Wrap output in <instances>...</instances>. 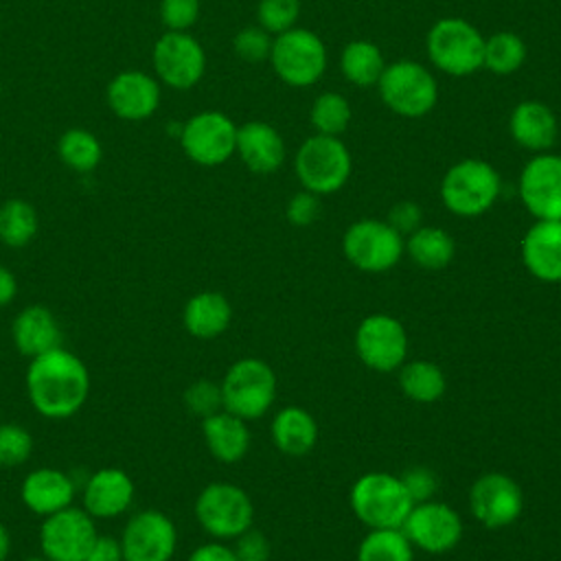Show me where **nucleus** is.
Returning a JSON list of instances; mask_svg holds the SVG:
<instances>
[{
	"instance_id": "obj_5",
	"label": "nucleus",
	"mask_w": 561,
	"mask_h": 561,
	"mask_svg": "<svg viewBox=\"0 0 561 561\" xmlns=\"http://www.w3.org/2000/svg\"><path fill=\"white\" fill-rule=\"evenodd\" d=\"M294 171L305 191L333 195L348 182L353 158L340 136L313 134L296 149Z\"/></svg>"
},
{
	"instance_id": "obj_41",
	"label": "nucleus",
	"mask_w": 561,
	"mask_h": 561,
	"mask_svg": "<svg viewBox=\"0 0 561 561\" xmlns=\"http://www.w3.org/2000/svg\"><path fill=\"white\" fill-rule=\"evenodd\" d=\"M199 18V0H160V20L169 31H188Z\"/></svg>"
},
{
	"instance_id": "obj_45",
	"label": "nucleus",
	"mask_w": 561,
	"mask_h": 561,
	"mask_svg": "<svg viewBox=\"0 0 561 561\" xmlns=\"http://www.w3.org/2000/svg\"><path fill=\"white\" fill-rule=\"evenodd\" d=\"M386 221L405 239L408 234H412L416 228L423 226V210L416 202L412 199H401L397 204L390 206Z\"/></svg>"
},
{
	"instance_id": "obj_20",
	"label": "nucleus",
	"mask_w": 561,
	"mask_h": 561,
	"mask_svg": "<svg viewBox=\"0 0 561 561\" xmlns=\"http://www.w3.org/2000/svg\"><path fill=\"white\" fill-rule=\"evenodd\" d=\"M522 263L541 283H561V219H535L522 237Z\"/></svg>"
},
{
	"instance_id": "obj_15",
	"label": "nucleus",
	"mask_w": 561,
	"mask_h": 561,
	"mask_svg": "<svg viewBox=\"0 0 561 561\" xmlns=\"http://www.w3.org/2000/svg\"><path fill=\"white\" fill-rule=\"evenodd\" d=\"M118 541L125 561H171L178 548V528L167 513L142 508L127 517Z\"/></svg>"
},
{
	"instance_id": "obj_34",
	"label": "nucleus",
	"mask_w": 561,
	"mask_h": 561,
	"mask_svg": "<svg viewBox=\"0 0 561 561\" xmlns=\"http://www.w3.org/2000/svg\"><path fill=\"white\" fill-rule=\"evenodd\" d=\"M39 228L37 210L26 199H7L0 206V243L7 248L28 245Z\"/></svg>"
},
{
	"instance_id": "obj_49",
	"label": "nucleus",
	"mask_w": 561,
	"mask_h": 561,
	"mask_svg": "<svg viewBox=\"0 0 561 561\" xmlns=\"http://www.w3.org/2000/svg\"><path fill=\"white\" fill-rule=\"evenodd\" d=\"M11 554V533L9 528L0 522V561H7Z\"/></svg>"
},
{
	"instance_id": "obj_25",
	"label": "nucleus",
	"mask_w": 561,
	"mask_h": 561,
	"mask_svg": "<svg viewBox=\"0 0 561 561\" xmlns=\"http://www.w3.org/2000/svg\"><path fill=\"white\" fill-rule=\"evenodd\" d=\"M11 340L18 353L33 359L64 346V331L57 316L46 305H26L11 322Z\"/></svg>"
},
{
	"instance_id": "obj_22",
	"label": "nucleus",
	"mask_w": 561,
	"mask_h": 561,
	"mask_svg": "<svg viewBox=\"0 0 561 561\" xmlns=\"http://www.w3.org/2000/svg\"><path fill=\"white\" fill-rule=\"evenodd\" d=\"M508 134L517 147L533 153H543L554 147L561 129L550 105L537 99H526L511 110Z\"/></svg>"
},
{
	"instance_id": "obj_17",
	"label": "nucleus",
	"mask_w": 561,
	"mask_h": 561,
	"mask_svg": "<svg viewBox=\"0 0 561 561\" xmlns=\"http://www.w3.org/2000/svg\"><path fill=\"white\" fill-rule=\"evenodd\" d=\"M151 61L160 81L175 90L193 88L206 70V53L186 31H167L160 35Z\"/></svg>"
},
{
	"instance_id": "obj_42",
	"label": "nucleus",
	"mask_w": 561,
	"mask_h": 561,
	"mask_svg": "<svg viewBox=\"0 0 561 561\" xmlns=\"http://www.w3.org/2000/svg\"><path fill=\"white\" fill-rule=\"evenodd\" d=\"M399 478H401V482H403V486H405V491H408V495L412 497L414 504L432 500L438 491V478L425 465H414V467L405 469Z\"/></svg>"
},
{
	"instance_id": "obj_18",
	"label": "nucleus",
	"mask_w": 561,
	"mask_h": 561,
	"mask_svg": "<svg viewBox=\"0 0 561 561\" xmlns=\"http://www.w3.org/2000/svg\"><path fill=\"white\" fill-rule=\"evenodd\" d=\"M517 193L535 219H561V153H535L522 167Z\"/></svg>"
},
{
	"instance_id": "obj_35",
	"label": "nucleus",
	"mask_w": 561,
	"mask_h": 561,
	"mask_svg": "<svg viewBox=\"0 0 561 561\" xmlns=\"http://www.w3.org/2000/svg\"><path fill=\"white\" fill-rule=\"evenodd\" d=\"M57 153L66 167L79 173H88L96 169L101 162L103 149L99 138L88 129H68L61 134L57 142Z\"/></svg>"
},
{
	"instance_id": "obj_51",
	"label": "nucleus",
	"mask_w": 561,
	"mask_h": 561,
	"mask_svg": "<svg viewBox=\"0 0 561 561\" xmlns=\"http://www.w3.org/2000/svg\"><path fill=\"white\" fill-rule=\"evenodd\" d=\"M0 94H2V83H0Z\"/></svg>"
},
{
	"instance_id": "obj_27",
	"label": "nucleus",
	"mask_w": 561,
	"mask_h": 561,
	"mask_svg": "<svg viewBox=\"0 0 561 561\" xmlns=\"http://www.w3.org/2000/svg\"><path fill=\"white\" fill-rule=\"evenodd\" d=\"M232 322L230 300L215 289H204L193 294L182 309V324L188 335L197 340H215Z\"/></svg>"
},
{
	"instance_id": "obj_7",
	"label": "nucleus",
	"mask_w": 561,
	"mask_h": 561,
	"mask_svg": "<svg viewBox=\"0 0 561 561\" xmlns=\"http://www.w3.org/2000/svg\"><path fill=\"white\" fill-rule=\"evenodd\" d=\"M224 410L243 421L261 419L276 399V373L261 357H241L228 366L221 381Z\"/></svg>"
},
{
	"instance_id": "obj_24",
	"label": "nucleus",
	"mask_w": 561,
	"mask_h": 561,
	"mask_svg": "<svg viewBox=\"0 0 561 561\" xmlns=\"http://www.w3.org/2000/svg\"><path fill=\"white\" fill-rule=\"evenodd\" d=\"M110 110L125 121H145L160 105V85L140 70L118 72L107 85Z\"/></svg>"
},
{
	"instance_id": "obj_13",
	"label": "nucleus",
	"mask_w": 561,
	"mask_h": 561,
	"mask_svg": "<svg viewBox=\"0 0 561 561\" xmlns=\"http://www.w3.org/2000/svg\"><path fill=\"white\" fill-rule=\"evenodd\" d=\"M96 535V519L83 506L70 504L42 517L39 550L50 561H83Z\"/></svg>"
},
{
	"instance_id": "obj_4",
	"label": "nucleus",
	"mask_w": 561,
	"mask_h": 561,
	"mask_svg": "<svg viewBox=\"0 0 561 561\" xmlns=\"http://www.w3.org/2000/svg\"><path fill=\"white\" fill-rule=\"evenodd\" d=\"M430 64L449 77H469L482 68L484 37L465 18H440L425 35Z\"/></svg>"
},
{
	"instance_id": "obj_36",
	"label": "nucleus",
	"mask_w": 561,
	"mask_h": 561,
	"mask_svg": "<svg viewBox=\"0 0 561 561\" xmlns=\"http://www.w3.org/2000/svg\"><path fill=\"white\" fill-rule=\"evenodd\" d=\"M351 105L340 92H320L309 110V121L316 134L340 136L351 123Z\"/></svg>"
},
{
	"instance_id": "obj_40",
	"label": "nucleus",
	"mask_w": 561,
	"mask_h": 561,
	"mask_svg": "<svg viewBox=\"0 0 561 561\" xmlns=\"http://www.w3.org/2000/svg\"><path fill=\"white\" fill-rule=\"evenodd\" d=\"M272 39H274V35H270L263 26H245L234 35L232 46L241 59L256 64V61H263L270 57Z\"/></svg>"
},
{
	"instance_id": "obj_14",
	"label": "nucleus",
	"mask_w": 561,
	"mask_h": 561,
	"mask_svg": "<svg viewBox=\"0 0 561 561\" xmlns=\"http://www.w3.org/2000/svg\"><path fill=\"white\" fill-rule=\"evenodd\" d=\"M180 145L188 160L202 167H219L234 156L237 125L217 110L193 114L180 131Z\"/></svg>"
},
{
	"instance_id": "obj_43",
	"label": "nucleus",
	"mask_w": 561,
	"mask_h": 561,
	"mask_svg": "<svg viewBox=\"0 0 561 561\" xmlns=\"http://www.w3.org/2000/svg\"><path fill=\"white\" fill-rule=\"evenodd\" d=\"M232 541H234L232 550L237 554V561H270L272 557V543L267 535L254 526L241 533Z\"/></svg>"
},
{
	"instance_id": "obj_26",
	"label": "nucleus",
	"mask_w": 561,
	"mask_h": 561,
	"mask_svg": "<svg viewBox=\"0 0 561 561\" xmlns=\"http://www.w3.org/2000/svg\"><path fill=\"white\" fill-rule=\"evenodd\" d=\"M202 436L210 456L224 465L243 460L250 449L248 421L228 410L202 419Z\"/></svg>"
},
{
	"instance_id": "obj_23",
	"label": "nucleus",
	"mask_w": 561,
	"mask_h": 561,
	"mask_svg": "<svg viewBox=\"0 0 561 561\" xmlns=\"http://www.w3.org/2000/svg\"><path fill=\"white\" fill-rule=\"evenodd\" d=\"M234 153H239L245 169L254 175L278 171L287 158L283 136L265 121H248L237 127Z\"/></svg>"
},
{
	"instance_id": "obj_10",
	"label": "nucleus",
	"mask_w": 561,
	"mask_h": 561,
	"mask_svg": "<svg viewBox=\"0 0 561 561\" xmlns=\"http://www.w3.org/2000/svg\"><path fill=\"white\" fill-rule=\"evenodd\" d=\"M342 254L359 272L383 274L405 254V239L386 219L364 217L344 230Z\"/></svg>"
},
{
	"instance_id": "obj_3",
	"label": "nucleus",
	"mask_w": 561,
	"mask_h": 561,
	"mask_svg": "<svg viewBox=\"0 0 561 561\" xmlns=\"http://www.w3.org/2000/svg\"><path fill=\"white\" fill-rule=\"evenodd\" d=\"M353 515L366 528H401L414 506L399 476L388 471H368L359 476L348 491Z\"/></svg>"
},
{
	"instance_id": "obj_50",
	"label": "nucleus",
	"mask_w": 561,
	"mask_h": 561,
	"mask_svg": "<svg viewBox=\"0 0 561 561\" xmlns=\"http://www.w3.org/2000/svg\"><path fill=\"white\" fill-rule=\"evenodd\" d=\"M24 561H50V559H46L44 554H37V557H26Z\"/></svg>"
},
{
	"instance_id": "obj_52",
	"label": "nucleus",
	"mask_w": 561,
	"mask_h": 561,
	"mask_svg": "<svg viewBox=\"0 0 561 561\" xmlns=\"http://www.w3.org/2000/svg\"><path fill=\"white\" fill-rule=\"evenodd\" d=\"M559 136H561V134H559Z\"/></svg>"
},
{
	"instance_id": "obj_46",
	"label": "nucleus",
	"mask_w": 561,
	"mask_h": 561,
	"mask_svg": "<svg viewBox=\"0 0 561 561\" xmlns=\"http://www.w3.org/2000/svg\"><path fill=\"white\" fill-rule=\"evenodd\" d=\"M83 561H125L121 541L110 535H96Z\"/></svg>"
},
{
	"instance_id": "obj_16",
	"label": "nucleus",
	"mask_w": 561,
	"mask_h": 561,
	"mask_svg": "<svg viewBox=\"0 0 561 561\" xmlns=\"http://www.w3.org/2000/svg\"><path fill=\"white\" fill-rule=\"evenodd\" d=\"M469 511L484 528H506L515 524L524 511L522 486L508 473L486 471L478 476L469 489Z\"/></svg>"
},
{
	"instance_id": "obj_30",
	"label": "nucleus",
	"mask_w": 561,
	"mask_h": 561,
	"mask_svg": "<svg viewBox=\"0 0 561 561\" xmlns=\"http://www.w3.org/2000/svg\"><path fill=\"white\" fill-rule=\"evenodd\" d=\"M401 392L414 403H436L447 390L443 368L430 359H405L397 370Z\"/></svg>"
},
{
	"instance_id": "obj_39",
	"label": "nucleus",
	"mask_w": 561,
	"mask_h": 561,
	"mask_svg": "<svg viewBox=\"0 0 561 561\" xmlns=\"http://www.w3.org/2000/svg\"><path fill=\"white\" fill-rule=\"evenodd\" d=\"M300 15V0H259L256 18L270 35H278L296 26Z\"/></svg>"
},
{
	"instance_id": "obj_19",
	"label": "nucleus",
	"mask_w": 561,
	"mask_h": 561,
	"mask_svg": "<svg viewBox=\"0 0 561 561\" xmlns=\"http://www.w3.org/2000/svg\"><path fill=\"white\" fill-rule=\"evenodd\" d=\"M136 497L131 476L118 467H101L92 471L81 489V506L94 519H116L125 515Z\"/></svg>"
},
{
	"instance_id": "obj_31",
	"label": "nucleus",
	"mask_w": 561,
	"mask_h": 561,
	"mask_svg": "<svg viewBox=\"0 0 561 561\" xmlns=\"http://www.w3.org/2000/svg\"><path fill=\"white\" fill-rule=\"evenodd\" d=\"M383 68L381 48L368 39H353L340 53V70L344 79L357 88L377 85Z\"/></svg>"
},
{
	"instance_id": "obj_2",
	"label": "nucleus",
	"mask_w": 561,
	"mask_h": 561,
	"mask_svg": "<svg viewBox=\"0 0 561 561\" xmlns=\"http://www.w3.org/2000/svg\"><path fill=\"white\" fill-rule=\"evenodd\" d=\"M502 193L497 169L482 158H462L454 162L438 186L443 206L456 217H480L493 208Z\"/></svg>"
},
{
	"instance_id": "obj_48",
	"label": "nucleus",
	"mask_w": 561,
	"mask_h": 561,
	"mask_svg": "<svg viewBox=\"0 0 561 561\" xmlns=\"http://www.w3.org/2000/svg\"><path fill=\"white\" fill-rule=\"evenodd\" d=\"M18 296V278L15 274L0 263V307H7Z\"/></svg>"
},
{
	"instance_id": "obj_9",
	"label": "nucleus",
	"mask_w": 561,
	"mask_h": 561,
	"mask_svg": "<svg viewBox=\"0 0 561 561\" xmlns=\"http://www.w3.org/2000/svg\"><path fill=\"white\" fill-rule=\"evenodd\" d=\"M270 64L276 77L289 88H309L318 83L327 70V46L311 28L291 26L274 35Z\"/></svg>"
},
{
	"instance_id": "obj_11",
	"label": "nucleus",
	"mask_w": 561,
	"mask_h": 561,
	"mask_svg": "<svg viewBox=\"0 0 561 561\" xmlns=\"http://www.w3.org/2000/svg\"><path fill=\"white\" fill-rule=\"evenodd\" d=\"M353 346L359 362L375 373H394L408 359V331L390 313H370L359 320Z\"/></svg>"
},
{
	"instance_id": "obj_1",
	"label": "nucleus",
	"mask_w": 561,
	"mask_h": 561,
	"mask_svg": "<svg viewBox=\"0 0 561 561\" xmlns=\"http://www.w3.org/2000/svg\"><path fill=\"white\" fill-rule=\"evenodd\" d=\"M90 370L85 362L57 346L28 359L24 388L31 408L50 421H66L75 416L90 397Z\"/></svg>"
},
{
	"instance_id": "obj_44",
	"label": "nucleus",
	"mask_w": 561,
	"mask_h": 561,
	"mask_svg": "<svg viewBox=\"0 0 561 561\" xmlns=\"http://www.w3.org/2000/svg\"><path fill=\"white\" fill-rule=\"evenodd\" d=\"M320 215V195L309 193V191H298L296 195L289 197L287 206H285V217L291 226L305 228L311 226Z\"/></svg>"
},
{
	"instance_id": "obj_8",
	"label": "nucleus",
	"mask_w": 561,
	"mask_h": 561,
	"mask_svg": "<svg viewBox=\"0 0 561 561\" xmlns=\"http://www.w3.org/2000/svg\"><path fill=\"white\" fill-rule=\"evenodd\" d=\"M383 105L403 118H421L430 114L438 101V83L432 70L412 59L386 64L379 81Z\"/></svg>"
},
{
	"instance_id": "obj_47",
	"label": "nucleus",
	"mask_w": 561,
	"mask_h": 561,
	"mask_svg": "<svg viewBox=\"0 0 561 561\" xmlns=\"http://www.w3.org/2000/svg\"><path fill=\"white\" fill-rule=\"evenodd\" d=\"M186 561H237V554L226 541L210 539L206 543H199Z\"/></svg>"
},
{
	"instance_id": "obj_38",
	"label": "nucleus",
	"mask_w": 561,
	"mask_h": 561,
	"mask_svg": "<svg viewBox=\"0 0 561 561\" xmlns=\"http://www.w3.org/2000/svg\"><path fill=\"white\" fill-rule=\"evenodd\" d=\"M182 401H184V408L197 419H206L224 410L221 386L219 381H213V379H197L188 383L182 394Z\"/></svg>"
},
{
	"instance_id": "obj_37",
	"label": "nucleus",
	"mask_w": 561,
	"mask_h": 561,
	"mask_svg": "<svg viewBox=\"0 0 561 561\" xmlns=\"http://www.w3.org/2000/svg\"><path fill=\"white\" fill-rule=\"evenodd\" d=\"M33 436L20 423H0V469H15L33 456Z\"/></svg>"
},
{
	"instance_id": "obj_12",
	"label": "nucleus",
	"mask_w": 561,
	"mask_h": 561,
	"mask_svg": "<svg viewBox=\"0 0 561 561\" xmlns=\"http://www.w3.org/2000/svg\"><path fill=\"white\" fill-rule=\"evenodd\" d=\"M401 530L414 550H423L427 554H445L460 543L465 524L454 506L432 497L416 502L410 508Z\"/></svg>"
},
{
	"instance_id": "obj_33",
	"label": "nucleus",
	"mask_w": 561,
	"mask_h": 561,
	"mask_svg": "<svg viewBox=\"0 0 561 561\" xmlns=\"http://www.w3.org/2000/svg\"><path fill=\"white\" fill-rule=\"evenodd\" d=\"M357 561H414V546L401 528H368L357 546Z\"/></svg>"
},
{
	"instance_id": "obj_28",
	"label": "nucleus",
	"mask_w": 561,
	"mask_h": 561,
	"mask_svg": "<svg viewBox=\"0 0 561 561\" xmlns=\"http://www.w3.org/2000/svg\"><path fill=\"white\" fill-rule=\"evenodd\" d=\"M270 436L274 447L285 456H305L318 443V423L300 405H285L272 416Z\"/></svg>"
},
{
	"instance_id": "obj_21",
	"label": "nucleus",
	"mask_w": 561,
	"mask_h": 561,
	"mask_svg": "<svg viewBox=\"0 0 561 561\" xmlns=\"http://www.w3.org/2000/svg\"><path fill=\"white\" fill-rule=\"evenodd\" d=\"M77 484L72 476L57 467H35L20 484V500L33 515L46 517L75 504Z\"/></svg>"
},
{
	"instance_id": "obj_32",
	"label": "nucleus",
	"mask_w": 561,
	"mask_h": 561,
	"mask_svg": "<svg viewBox=\"0 0 561 561\" xmlns=\"http://www.w3.org/2000/svg\"><path fill=\"white\" fill-rule=\"evenodd\" d=\"M526 42L513 31H497L484 37V59L482 68L493 75L508 77L517 72L526 61Z\"/></svg>"
},
{
	"instance_id": "obj_29",
	"label": "nucleus",
	"mask_w": 561,
	"mask_h": 561,
	"mask_svg": "<svg viewBox=\"0 0 561 561\" xmlns=\"http://www.w3.org/2000/svg\"><path fill=\"white\" fill-rule=\"evenodd\" d=\"M405 254L425 272L445 270L456 256L454 237L438 226H421L405 237Z\"/></svg>"
},
{
	"instance_id": "obj_6",
	"label": "nucleus",
	"mask_w": 561,
	"mask_h": 561,
	"mask_svg": "<svg viewBox=\"0 0 561 561\" xmlns=\"http://www.w3.org/2000/svg\"><path fill=\"white\" fill-rule=\"evenodd\" d=\"M199 528L219 541H232L254 526V502L239 484L208 482L193 504Z\"/></svg>"
}]
</instances>
